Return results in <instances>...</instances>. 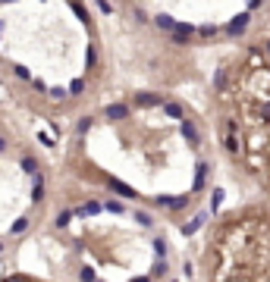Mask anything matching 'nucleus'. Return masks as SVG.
<instances>
[{"label": "nucleus", "instance_id": "1", "mask_svg": "<svg viewBox=\"0 0 270 282\" xmlns=\"http://www.w3.org/2000/svg\"><path fill=\"white\" fill-rule=\"evenodd\" d=\"M170 34H173V44H189L192 34H195V26H182V22H176V28Z\"/></svg>", "mask_w": 270, "mask_h": 282}, {"label": "nucleus", "instance_id": "2", "mask_svg": "<svg viewBox=\"0 0 270 282\" xmlns=\"http://www.w3.org/2000/svg\"><path fill=\"white\" fill-rule=\"evenodd\" d=\"M248 22H251V16H248V13H239V16L226 26V34H232V38H236V34H242L245 28H248Z\"/></svg>", "mask_w": 270, "mask_h": 282}, {"label": "nucleus", "instance_id": "3", "mask_svg": "<svg viewBox=\"0 0 270 282\" xmlns=\"http://www.w3.org/2000/svg\"><path fill=\"white\" fill-rule=\"evenodd\" d=\"M126 116H129L126 104H110V107H107V120H126Z\"/></svg>", "mask_w": 270, "mask_h": 282}, {"label": "nucleus", "instance_id": "4", "mask_svg": "<svg viewBox=\"0 0 270 282\" xmlns=\"http://www.w3.org/2000/svg\"><path fill=\"white\" fill-rule=\"evenodd\" d=\"M157 204L170 207V210H182L185 204H189V198H157Z\"/></svg>", "mask_w": 270, "mask_h": 282}, {"label": "nucleus", "instance_id": "5", "mask_svg": "<svg viewBox=\"0 0 270 282\" xmlns=\"http://www.w3.org/2000/svg\"><path fill=\"white\" fill-rule=\"evenodd\" d=\"M110 188H113L116 194H123V198H135L132 185H126V182H120V179H110Z\"/></svg>", "mask_w": 270, "mask_h": 282}, {"label": "nucleus", "instance_id": "6", "mask_svg": "<svg viewBox=\"0 0 270 282\" xmlns=\"http://www.w3.org/2000/svg\"><path fill=\"white\" fill-rule=\"evenodd\" d=\"M204 220H207V214H198V216H195L192 222H185V226H182V232H185V235H195L198 229L204 226Z\"/></svg>", "mask_w": 270, "mask_h": 282}, {"label": "nucleus", "instance_id": "7", "mask_svg": "<svg viewBox=\"0 0 270 282\" xmlns=\"http://www.w3.org/2000/svg\"><path fill=\"white\" fill-rule=\"evenodd\" d=\"M207 182V163H198V172H195V192H201Z\"/></svg>", "mask_w": 270, "mask_h": 282}, {"label": "nucleus", "instance_id": "8", "mask_svg": "<svg viewBox=\"0 0 270 282\" xmlns=\"http://www.w3.org/2000/svg\"><path fill=\"white\" fill-rule=\"evenodd\" d=\"M76 216H95V214H101V204L98 201H91V204H85V207H79V210H73Z\"/></svg>", "mask_w": 270, "mask_h": 282}, {"label": "nucleus", "instance_id": "9", "mask_svg": "<svg viewBox=\"0 0 270 282\" xmlns=\"http://www.w3.org/2000/svg\"><path fill=\"white\" fill-rule=\"evenodd\" d=\"M135 104H138V107H157V104H160V98H157V94H138V98H135Z\"/></svg>", "mask_w": 270, "mask_h": 282}, {"label": "nucleus", "instance_id": "10", "mask_svg": "<svg viewBox=\"0 0 270 282\" xmlns=\"http://www.w3.org/2000/svg\"><path fill=\"white\" fill-rule=\"evenodd\" d=\"M163 113H167L170 116V120H182V107H179V104H163Z\"/></svg>", "mask_w": 270, "mask_h": 282}, {"label": "nucleus", "instance_id": "11", "mask_svg": "<svg viewBox=\"0 0 270 282\" xmlns=\"http://www.w3.org/2000/svg\"><path fill=\"white\" fill-rule=\"evenodd\" d=\"M232 128H236V126L229 122V135H226V150H229V154H236V150H239V138H236V132H232Z\"/></svg>", "mask_w": 270, "mask_h": 282}, {"label": "nucleus", "instance_id": "12", "mask_svg": "<svg viewBox=\"0 0 270 282\" xmlns=\"http://www.w3.org/2000/svg\"><path fill=\"white\" fill-rule=\"evenodd\" d=\"M22 172H29V176H35V172H38V160H35V157H22Z\"/></svg>", "mask_w": 270, "mask_h": 282}, {"label": "nucleus", "instance_id": "13", "mask_svg": "<svg viewBox=\"0 0 270 282\" xmlns=\"http://www.w3.org/2000/svg\"><path fill=\"white\" fill-rule=\"evenodd\" d=\"M182 135L192 141V144H198V128H195V122H182Z\"/></svg>", "mask_w": 270, "mask_h": 282}, {"label": "nucleus", "instance_id": "14", "mask_svg": "<svg viewBox=\"0 0 270 282\" xmlns=\"http://www.w3.org/2000/svg\"><path fill=\"white\" fill-rule=\"evenodd\" d=\"M157 26H160L163 32H173V28H176V19H170V16H157Z\"/></svg>", "mask_w": 270, "mask_h": 282}, {"label": "nucleus", "instance_id": "15", "mask_svg": "<svg viewBox=\"0 0 270 282\" xmlns=\"http://www.w3.org/2000/svg\"><path fill=\"white\" fill-rule=\"evenodd\" d=\"M32 198H35V201H41V198H44V179H41V176L35 179V192H32Z\"/></svg>", "mask_w": 270, "mask_h": 282}, {"label": "nucleus", "instance_id": "16", "mask_svg": "<svg viewBox=\"0 0 270 282\" xmlns=\"http://www.w3.org/2000/svg\"><path fill=\"white\" fill-rule=\"evenodd\" d=\"M69 216H76V214H73V210H63V214L57 216V226H60V229H66V226H69Z\"/></svg>", "mask_w": 270, "mask_h": 282}, {"label": "nucleus", "instance_id": "17", "mask_svg": "<svg viewBox=\"0 0 270 282\" xmlns=\"http://www.w3.org/2000/svg\"><path fill=\"white\" fill-rule=\"evenodd\" d=\"M214 85H217V91H223V88H226V72H223V69H217V76H214Z\"/></svg>", "mask_w": 270, "mask_h": 282}, {"label": "nucleus", "instance_id": "18", "mask_svg": "<svg viewBox=\"0 0 270 282\" xmlns=\"http://www.w3.org/2000/svg\"><path fill=\"white\" fill-rule=\"evenodd\" d=\"M26 229H29V220H26V216H22V220H16V222H13V235H22V232H26Z\"/></svg>", "mask_w": 270, "mask_h": 282}, {"label": "nucleus", "instance_id": "19", "mask_svg": "<svg viewBox=\"0 0 270 282\" xmlns=\"http://www.w3.org/2000/svg\"><path fill=\"white\" fill-rule=\"evenodd\" d=\"M69 91H73V94H82V91H85V78H73V85H69Z\"/></svg>", "mask_w": 270, "mask_h": 282}, {"label": "nucleus", "instance_id": "20", "mask_svg": "<svg viewBox=\"0 0 270 282\" xmlns=\"http://www.w3.org/2000/svg\"><path fill=\"white\" fill-rule=\"evenodd\" d=\"M73 13H76L82 22H88V13H85V6H82V4H73Z\"/></svg>", "mask_w": 270, "mask_h": 282}, {"label": "nucleus", "instance_id": "21", "mask_svg": "<svg viewBox=\"0 0 270 282\" xmlns=\"http://www.w3.org/2000/svg\"><path fill=\"white\" fill-rule=\"evenodd\" d=\"M198 34H204V38H214L217 28H214V26H201V28H198Z\"/></svg>", "mask_w": 270, "mask_h": 282}, {"label": "nucleus", "instance_id": "22", "mask_svg": "<svg viewBox=\"0 0 270 282\" xmlns=\"http://www.w3.org/2000/svg\"><path fill=\"white\" fill-rule=\"evenodd\" d=\"M98 54H95V47H88V69H98Z\"/></svg>", "mask_w": 270, "mask_h": 282}, {"label": "nucleus", "instance_id": "23", "mask_svg": "<svg viewBox=\"0 0 270 282\" xmlns=\"http://www.w3.org/2000/svg\"><path fill=\"white\" fill-rule=\"evenodd\" d=\"M13 72H16V78H32V72H29V69H26V66H16V69H13Z\"/></svg>", "mask_w": 270, "mask_h": 282}, {"label": "nucleus", "instance_id": "24", "mask_svg": "<svg viewBox=\"0 0 270 282\" xmlns=\"http://www.w3.org/2000/svg\"><path fill=\"white\" fill-rule=\"evenodd\" d=\"M135 220H138V226H151V222H154L148 214H135Z\"/></svg>", "mask_w": 270, "mask_h": 282}, {"label": "nucleus", "instance_id": "25", "mask_svg": "<svg viewBox=\"0 0 270 282\" xmlns=\"http://www.w3.org/2000/svg\"><path fill=\"white\" fill-rule=\"evenodd\" d=\"M51 98H54V100H63V98H66V91H63V88H54V91H51Z\"/></svg>", "mask_w": 270, "mask_h": 282}, {"label": "nucleus", "instance_id": "26", "mask_svg": "<svg viewBox=\"0 0 270 282\" xmlns=\"http://www.w3.org/2000/svg\"><path fill=\"white\" fill-rule=\"evenodd\" d=\"M154 251H157V254H167V244H163V238L154 242Z\"/></svg>", "mask_w": 270, "mask_h": 282}, {"label": "nucleus", "instance_id": "27", "mask_svg": "<svg viewBox=\"0 0 270 282\" xmlns=\"http://www.w3.org/2000/svg\"><path fill=\"white\" fill-rule=\"evenodd\" d=\"M163 273H167V264H163V260H160V264L154 266V276H163Z\"/></svg>", "mask_w": 270, "mask_h": 282}, {"label": "nucleus", "instance_id": "28", "mask_svg": "<svg viewBox=\"0 0 270 282\" xmlns=\"http://www.w3.org/2000/svg\"><path fill=\"white\" fill-rule=\"evenodd\" d=\"M107 210H113V214H123V204H116V201H110V204H107Z\"/></svg>", "mask_w": 270, "mask_h": 282}, {"label": "nucleus", "instance_id": "29", "mask_svg": "<svg viewBox=\"0 0 270 282\" xmlns=\"http://www.w3.org/2000/svg\"><path fill=\"white\" fill-rule=\"evenodd\" d=\"M220 204H223V192H214V210H217Z\"/></svg>", "mask_w": 270, "mask_h": 282}, {"label": "nucleus", "instance_id": "30", "mask_svg": "<svg viewBox=\"0 0 270 282\" xmlns=\"http://www.w3.org/2000/svg\"><path fill=\"white\" fill-rule=\"evenodd\" d=\"M261 116H264V120H270V104H267V107H261Z\"/></svg>", "mask_w": 270, "mask_h": 282}, {"label": "nucleus", "instance_id": "31", "mask_svg": "<svg viewBox=\"0 0 270 282\" xmlns=\"http://www.w3.org/2000/svg\"><path fill=\"white\" fill-rule=\"evenodd\" d=\"M264 0H248V10H254V6H261Z\"/></svg>", "mask_w": 270, "mask_h": 282}, {"label": "nucleus", "instance_id": "32", "mask_svg": "<svg viewBox=\"0 0 270 282\" xmlns=\"http://www.w3.org/2000/svg\"><path fill=\"white\" fill-rule=\"evenodd\" d=\"M4 148H7V141H4V138H0V150H4Z\"/></svg>", "mask_w": 270, "mask_h": 282}, {"label": "nucleus", "instance_id": "33", "mask_svg": "<svg viewBox=\"0 0 270 282\" xmlns=\"http://www.w3.org/2000/svg\"><path fill=\"white\" fill-rule=\"evenodd\" d=\"M0 4H16V0H0Z\"/></svg>", "mask_w": 270, "mask_h": 282}, {"label": "nucleus", "instance_id": "34", "mask_svg": "<svg viewBox=\"0 0 270 282\" xmlns=\"http://www.w3.org/2000/svg\"><path fill=\"white\" fill-rule=\"evenodd\" d=\"M264 47H267V54H270V41H267V44H264Z\"/></svg>", "mask_w": 270, "mask_h": 282}, {"label": "nucleus", "instance_id": "35", "mask_svg": "<svg viewBox=\"0 0 270 282\" xmlns=\"http://www.w3.org/2000/svg\"><path fill=\"white\" fill-rule=\"evenodd\" d=\"M0 251H4V244H0Z\"/></svg>", "mask_w": 270, "mask_h": 282}]
</instances>
